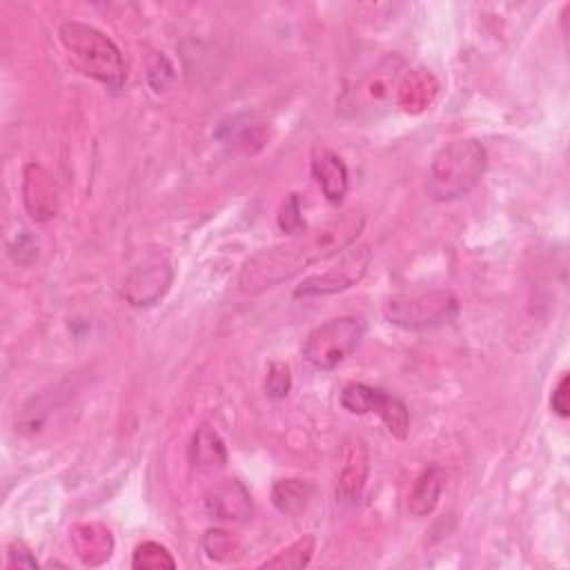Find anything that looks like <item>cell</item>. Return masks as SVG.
I'll return each mask as SVG.
<instances>
[{
	"label": "cell",
	"mask_w": 570,
	"mask_h": 570,
	"mask_svg": "<svg viewBox=\"0 0 570 570\" xmlns=\"http://www.w3.org/2000/svg\"><path fill=\"white\" fill-rule=\"evenodd\" d=\"M361 227L363 216L347 212L307 234L301 232V236L285 245L261 249L245 263L240 272V287L245 292H256L283 283L307 265L343 252V247L352 245V240L358 236Z\"/></svg>",
	"instance_id": "1"
},
{
	"label": "cell",
	"mask_w": 570,
	"mask_h": 570,
	"mask_svg": "<svg viewBox=\"0 0 570 570\" xmlns=\"http://www.w3.org/2000/svg\"><path fill=\"white\" fill-rule=\"evenodd\" d=\"M488 167L485 147L474 138L443 145L428 169L425 191L436 203H450L470 194Z\"/></svg>",
	"instance_id": "2"
},
{
	"label": "cell",
	"mask_w": 570,
	"mask_h": 570,
	"mask_svg": "<svg viewBox=\"0 0 570 570\" xmlns=\"http://www.w3.org/2000/svg\"><path fill=\"white\" fill-rule=\"evenodd\" d=\"M60 42L69 62L85 76L98 80L111 91L125 85L127 71L120 49L100 29L85 22H65L60 27Z\"/></svg>",
	"instance_id": "3"
},
{
	"label": "cell",
	"mask_w": 570,
	"mask_h": 570,
	"mask_svg": "<svg viewBox=\"0 0 570 570\" xmlns=\"http://www.w3.org/2000/svg\"><path fill=\"white\" fill-rule=\"evenodd\" d=\"M405 65L399 56L381 58L356 85L343 91L338 98V111L347 118H365L383 111L396 96V87Z\"/></svg>",
	"instance_id": "4"
},
{
	"label": "cell",
	"mask_w": 570,
	"mask_h": 570,
	"mask_svg": "<svg viewBox=\"0 0 570 570\" xmlns=\"http://www.w3.org/2000/svg\"><path fill=\"white\" fill-rule=\"evenodd\" d=\"M387 323L403 330H430L450 323L459 312V301L448 289L396 294L381 307Z\"/></svg>",
	"instance_id": "5"
},
{
	"label": "cell",
	"mask_w": 570,
	"mask_h": 570,
	"mask_svg": "<svg viewBox=\"0 0 570 570\" xmlns=\"http://www.w3.org/2000/svg\"><path fill=\"white\" fill-rule=\"evenodd\" d=\"M365 325L358 316L330 318L314 327L303 343V358L316 370H334L361 343Z\"/></svg>",
	"instance_id": "6"
},
{
	"label": "cell",
	"mask_w": 570,
	"mask_h": 570,
	"mask_svg": "<svg viewBox=\"0 0 570 570\" xmlns=\"http://www.w3.org/2000/svg\"><path fill=\"white\" fill-rule=\"evenodd\" d=\"M341 405L352 414H379L385 428L396 439H405L410 432V412L405 403L381 387H372L365 383H347L341 390Z\"/></svg>",
	"instance_id": "7"
},
{
	"label": "cell",
	"mask_w": 570,
	"mask_h": 570,
	"mask_svg": "<svg viewBox=\"0 0 570 570\" xmlns=\"http://www.w3.org/2000/svg\"><path fill=\"white\" fill-rule=\"evenodd\" d=\"M214 136L227 151L238 156H254L269 142L272 122L258 111H240L223 118Z\"/></svg>",
	"instance_id": "8"
},
{
	"label": "cell",
	"mask_w": 570,
	"mask_h": 570,
	"mask_svg": "<svg viewBox=\"0 0 570 570\" xmlns=\"http://www.w3.org/2000/svg\"><path fill=\"white\" fill-rule=\"evenodd\" d=\"M367 263H370V252L367 247H356V249H350L336 267L323 272V274H316V276H309L307 281H303L296 289H294V296H318V294H334V292H341V289H347L352 287L354 283L361 281V276L365 274L367 269Z\"/></svg>",
	"instance_id": "9"
},
{
	"label": "cell",
	"mask_w": 570,
	"mask_h": 570,
	"mask_svg": "<svg viewBox=\"0 0 570 570\" xmlns=\"http://www.w3.org/2000/svg\"><path fill=\"white\" fill-rule=\"evenodd\" d=\"M171 283V267L165 258L154 256L136 265L129 276L125 278V298L134 307L154 305L163 294L169 289Z\"/></svg>",
	"instance_id": "10"
},
{
	"label": "cell",
	"mask_w": 570,
	"mask_h": 570,
	"mask_svg": "<svg viewBox=\"0 0 570 570\" xmlns=\"http://www.w3.org/2000/svg\"><path fill=\"white\" fill-rule=\"evenodd\" d=\"M22 203L36 223H49L60 212V191L53 176L36 163L22 171Z\"/></svg>",
	"instance_id": "11"
},
{
	"label": "cell",
	"mask_w": 570,
	"mask_h": 570,
	"mask_svg": "<svg viewBox=\"0 0 570 570\" xmlns=\"http://www.w3.org/2000/svg\"><path fill=\"white\" fill-rule=\"evenodd\" d=\"M370 459L365 443L356 436L345 439L343 443V465L336 481V499L345 505H352L361 499L365 481H367Z\"/></svg>",
	"instance_id": "12"
},
{
	"label": "cell",
	"mask_w": 570,
	"mask_h": 570,
	"mask_svg": "<svg viewBox=\"0 0 570 570\" xmlns=\"http://www.w3.org/2000/svg\"><path fill=\"white\" fill-rule=\"evenodd\" d=\"M205 508L218 521L243 523L252 514V497L238 479H223L207 490Z\"/></svg>",
	"instance_id": "13"
},
{
	"label": "cell",
	"mask_w": 570,
	"mask_h": 570,
	"mask_svg": "<svg viewBox=\"0 0 570 570\" xmlns=\"http://www.w3.org/2000/svg\"><path fill=\"white\" fill-rule=\"evenodd\" d=\"M439 89H441V85L430 69H425V67L405 69V73L399 80L394 102L405 114H412V116L423 114L436 100Z\"/></svg>",
	"instance_id": "14"
},
{
	"label": "cell",
	"mask_w": 570,
	"mask_h": 570,
	"mask_svg": "<svg viewBox=\"0 0 570 570\" xmlns=\"http://www.w3.org/2000/svg\"><path fill=\"white\" fill-rule=\"evenodd\" d=\"M309 167H312V176L318 183L323 196L330 203L338 205L347 191V167H345L343 158L325 145H314Z\"/></svg>",
	"instance_id": "15"
},
{
	"label": "cell",
	"mask_w": 570,
	"mask_h": 570,
	"mask_svg": "<svg viewBox=\"0 0 570 570\" xmlns=\"http://www.w3.org/2000/svg\"><path fill=\"white\" fill-rule=\"evenodd\" d=\"M69 543L85 566H102L114 552V537L109 528L98 521L76 523L69 530Z\"/></svg>",
	"instance_id": "16"
},
{
	"label": "cell",
	"mask_w": 570,
	"mask_h": 570,
	"mask_svg": "<svg viewBox=\"0 0 570 570\" xmlns=\"http://www.w3.org/2000/svg\"><path fill=\"white\" fill-rule=\"evenodd\" d=\"M445 485V470L441 465H430L423 474L414 481V488L407 494V512L412 517H428L443 492Z\"/></svg>",
	"instance_id": "17"
},
{
	"label": "cell",
	"mask_w": 570,
	"mask_h": 570,
	"mask_svg": "<svg viewBox=\"0 0 570 570\" xmlns=\"http://www.w3.org/2000/svg\"><path fill=\"white\" fill-rule=\"evenodd\" d=\"M189 461L198 470H216L227 463V450L218 432L209 425L196 428L189 445Z\"/></svg>",
	"instance_id": "18"
},
{
	"label": "cell",
	"mask_w": 570,
	"mask_h": 570,
	"mask_svg": "<svg viewBox=\"0 0 570 570\" xmlns=\"http://www.w3.org/2000/svg\"><path fill=\"white\" fill-rule=\"evenodd\" d=\"M314 494V485L303 479H278L272 485V503L278 512L294 517L303 512Z\"/></svg>",
	"instance_id": "19"
},
{
	"label": "cell",
	"mask_w": 570,
	"mask_h": 570,
	"mask_svg": "<svg viewBox=\"0 0 570 570\" xmlns=\"http://www.w3.org/2000/svg\"><path fill=\"white\" fill-rule=\"evenodd\" d=\"M203 550L212 561L218 563H232L245 554L243 541L234 532L223 528H212L203 534Z\"/></svg>",
	"instance_id": "20"
},
{
	"label": "cell",
	"mask_w": 570,
	"mask_h": 570,
	"mask_svg": "<svg viewBox=\"0 0 570 570\" xmlns=\"http://www.w3.org/2000/svg\"><path fill=\"white\" fill-rule=\"evenodd\" d=\"M314 552V539L307 534L298 541H294L292 546H287L285 550H281L276 557L267 559L261 568H281V570H301L309 563Z\"/></svg>",
	"instance_id": "21"
},
{
	"label": "cell",
	"mask_w": 570,
	"mask_h": 570,
	"mask_svg": "<svg viewBox=\"0 0 570 570\" xmlns=\"http://www.w3.org/2000/svg\"><path fill=\"white\" fill-rule=\"evenodd\" d=\"M131 568L136 570H171L176 568L174 557L169 554V550L156 541H142L136 546L134 557H131Z\"/></svg>",
	"instance_id": "22"
},
{
	"label": "cell",
	"mask_w": 570,
	"mask_h": 570,
	"mask_svg": "<svg viewBox=\"0 0 570 570\" xmlns=\"http://www.w3.org/2000/svg\"><path fill=\"white\" fill-rule=\"evenodd\" d=\"M292 390V372L287 363L274 361L267 370V379H265V392L269 399H285Z\"/></svg>",
	"instance_id": "23"
},
{
	"label": "cell",
	"mask_w": 570,
	"mask_h": 570,
	"mask_svg": "<svg viewBox=\"0 0 570 570\" xmlns=\"http://www.w3.org/2000/svg\"><path fill=\"white\" fill-rule=\"evenodd\" d=\"M278 227L285 232V234H301L305 229V223H303V216H301V200H298V194H289L283 205H281V212H278Z\"/></svg>",
	"instance_id": "24"
},
{
	"label": "cell",
	"mask_w": 570,
	"mask_h": 570,
	"mask_svg": "<svg viewBox=\"0 0 570 570\" xmlns=\"http://www.w3.org/2000/svg\"><path fill=\"white\" fill-rule=\"evenodd\" d=\"M147 78H149V85L154 87V91H163V89L167 87V82L174 78V69H171L169 60H167L165 56L156 53V56L151 58Z\"/></svg>",
	"instance_id": "25"
},
{
	"label": "cell",
	"mask_w": 570,
	"mask_h": 570,
	"mask_svg": "<svg viewBox=\"0 0 570 570\" xmlns=\"http://www.w3.org/2000/svg\"><path fill=\"white\" fill-rule=\"evenodd\" d=\"M568 385H570V376L563 372L561 379L557 381L554 390H552V396H550V407L554 414H559L561 419H566L570 412H568Z\"/></svg>",
	"instance_id": "26"
},
{
	"label": "cell",
	"mask_w": 570,
	"mask_h": 570,
	"mask_svg": "<svg viewBox=\"0 0 570 570\" xmlns=\"http://www.w3.org/2000/svg\"><path fill=\"white\" fill-rule=\"evenodd\" d=\"M9 568H36L38 561L31 554V550L22 541H13L9 546Z\"/></svg>",
	"instance_id": "27"
},
{
	"label": "cell",
	"mask_w": 570,
	"mask_h": 570,
	"mask_svg": "<svg viewBox=\"0 0 570 570\" xmlns=\"http://www.w3.org/2000/svg\"><path fill=\"white\" fill-rule=\"evenodd\" d=\"M22 252H29L33 258L38 256V245L33 243V238H31L29 234H22V236L16 240V245H11V256H13L18 263H22Z\"/></svg>",
	"instance_id": "28"
}]
</instances>
